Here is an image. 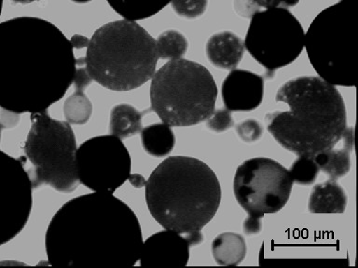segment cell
<instances>
[{
    "mask_svg": "<svg viewBox=\"0 0 358 268\" xmlns=\"http://www.w3.org/2000/svg\"><path fill=\"white\" fill-rule=\"evenodd\" d=\"M213 256L221 265H237L245 258L246 243L239 234L226 232L215 237L212 242Z\"/></svg>",
    "mask_w": 358,
    "mask_h": 268,
    "instance_id": "ac0fdd59",
    "label": "cell"
},
{
    "mask_svg": "<svg viewBox=\"0 0 358 268\" xmlns=\"http://www.w3.org/2000/svg\"><path fill=\"white\" fill-rule=\"evenodd\" d=\"M171 2L178 15L189 19L203 15L207 7V0H171Z\"/></svg>",
    "mask_w": 358,
    "mask_h": 268,
    "instance_id": "d4e9b609",
    "label": "cell"
},
{
    "mask_svg": "<svg viewBox=\"0 0 358 268\" xmlns=\"http://www.w3.org/2000/svg\"><path fill=\"white\" fill-rule=\"evenodd\" d=\"M117 14L129 21H138L155 15L171 0H106Z\"/></svg>",
    "mask_w": 358,
    "mask_h": 268,
    "instance_id": "44dd1931",
    "label": "cell"
},
{
    "mask_svg": "<svg viewBox=\"0 0 358 268\" xmlns=\"http://www.w3.org/2000/svg\"><path fill=\"white\" fill-rule=\"evenodd\" d=\"M89 42V38L80 35L73 36L71 40H70V43H71L73 49L77 50L88 47Z\"/></svg>",
    "mask_w": 358,
    "mask_h": 268,
    "instance_id": "1f68e13d",
    "label": "cell"
},
{
    "mask_svg": "<svg viewBox=\"0 0 358 268\" xmlns=\"http://www.w3.org/2000/svg\"><path fill=\"white\" fill-rule=\"evenodd\" d=\"M193 246L187 237L172 230L152 234L143 242L140 265L143 267H185Z\"/></svg>",
    "mask_w": 358,
    "mask_h": 268,
    "instance_id": "4fadbf2b",
    "label": "cell"
},
{
    "mask_svg": "<svg viewBox=\"0 0 358 268\" xmlns=\"http://www.w3.org/2000/svg\"><path fill=\"white\" fill-rule=\"evenodd\" d=\"M234 124V121L231 112L224 110V109L214 112L207 120V127L215 133H223V131L231 128Z\"/></svg>",
    "mask_w": 358,
    "mask_h": 268,
    "instance_id": "4316f807",
    "label": "cell"
},
{
    "mask_svg": "<svg viewBox=\"0 0 358 268\" xmlns=\"http://www.w3.org/2000/svg\"><path fill=\"white\" fill-rule=\"evenodd\" d=\"M2 128H4V127H3V126L1 124H0V139H1V131H2Z\"/></svg>",
    "mask_w": 358,
    "mask_h": 268,
    "instance_id": "8d00e7d4",
    "label": "cell"
},
{
    "mask_svg": "<svg viewBox=\"0 0 358 268\" xmlns=\"http://www.w3.org/2000/svg\"><path fill=\"white\" fill-rule=\"evenodd\" d=\"M13 3H20V4H29V3L39 1V0H10Z\"/></svg>",
    "mask_w": 358,
    "mask_h": 268,
    "instance_id": "836d02e7",
    "label": "cell"
},
{
    "mask_svg": "<svg viewBox=\"0 0 358 268\" xmlns=\"http://www.w3.org/2000/svg\"><path fill=\"white\" fill-rule=\"evenodd\" d=\"M290 110L266 116L274 139L296 156H313L331 149L347 130L345 103L334 85L321 77H301L287 81L276 94Z\"/></svg>",
    "mask_w": 358,
    "mask_h": 268,
    "instance_id": "277c9868",
    "label": "cell"
},
{
    "mask_svg": "<svg viewBox=\"0 0 358 268\" xmlns=\"http://www.w3.org/2000/svg\"><path fill=\"white\" fill-rule=\"evenodd\" d=\"M2 6H3V0H0V15H1V13H2Z\"/></svg>",
    "mask_w": 358,
    "mask_h": 268,
    "instance_id": "d590c367",
    "label": "cell"
},
{
    "mask_svg": "<svg viewBox=\"0 0 358 268\" xmlns=\"http://www.w3.org/2000/svg\"><path fill=\"white\" fill-rule=\"evenodd\" d=\"M264 80L246 70H232L221 86L224 105L229 111H252L262 105Z\"/></svg>",
    "mask_w": 358,
    "mask_h": 268,
    "instance_id": "5bb4252c",
    "label": "cell"
},
{
    "mask_svg": "<svg viewBox=\"0 0 358 268\" xmlns=\"http://www.w3.org/2000/svg\"><path fill=\"white\" fill-rule=\"evenodd\" d=\"M148 211L165 229L203 241L201 229L220 208V181L208 165L190 156H169L145 183Z\"/></svg>",
    "mask_w": 358,
    "mask_h": 268,
    "instance_id": "3957f363",
    "label": "cell"
},
{
    "mask_svg": "<svg viewBox=\"0 0 358 268\" xmlns=\"http://www.w3.org/2000/svg\"><path fill=\"white\" fill-rule=\"evenodd\" d=\"M343 147L322 151L313 156L319 170L326 173L330 180L343 177L351 169V154L354 147V128H347L343 138Z\"/></svg>",
    "mask_w": 358,
    "mask_h": 268,
    "instance_id": "2e32d148",
    "label": "cell"
},
{
    "mask_svg": "<svg viewBox=\"0 0 358 268\" xmlns=\"http://www.w3.org/2000/svg\"><path fill=\"white\" fill-rule=\"evenodd\" d=\"M217 87L206 67L178 59L153 75L151 109L165 124L189 127L208 119L215 112Z\"/></svg>",
    "mask_w": 358,
    "mask_h": 268,
    "instance_id": "8992f818",
    "label": "cell"
},
{
    "mask_svg": "<svg viewBox=\"0 0 358 268\" xmlns=\"http://www.w3.org/2000/svg\"><path fill=\"white\" fill-rule=\"evenodd\" d=\"M142 229L133 209L112 193L64 203L48 226V262L56 267H128L139 261Z\"/></svg>",
    "mask_w": 358,
    "mask_h": 268,
    "instance_id": "7a4b0ae2",
    "label": "cell"
},
{
    "mask_svg": "<svg viewBox=\"0 0 358 268\" xmlns=\"http://www.w3.org/2000/svg\"><path fill=\"white\" fill-rule=\"evenodd\" d=\"M245 44L242 39L231 32L215 34L206 45V54L215 66L221 69L236 68L242 60Z\"/></svg>",
    "mask_w": 358,
    "mask_h": 268,
    "instance_id": "9a60e30c",
    "label": "cell"
},
{
    "mask_svg": "<svg viewBox=\"0 0 358 268\" xmlns=\"http://www.w3.org/2000/svg\"><path fill=\"white\" fill-rule=\"evenodd\" d=\"M31 122L24 149L33 166L28 174L34 188L45 184L59 192L74 191L80 180L76 166L77 144L71 126L52 119L47 110L31 114Z\"/></svg>",
    "mask_w": 358,
    "mask_h": 268,
    "instance_id": "52a82bcc",
    "label": "cell"
},
{
    "mask_svg": "<svg viewBox=\"0 0 358 268\" xmlns=\"http://www.w3.org/2000/svg\"><path fill=\"white\" fill-rule=\"evenodd\" d=\"M74 49L52 22L18 17L0 24V107L13 114L46 111L66 94Z\"/></svg>",
    "mask_w": 358,
    "mask_h": 268,
    "instance_id": "6da1fadb",
    "label": "cell"
},
{
    "mask_svg": "<svg viewBox=\"0 0 358 268\" xmlns=\"http://www.w3.org/2000/svg\"><path fill=\"white\" fill-rule=\"evenodd\" d=\"M355 38L351 0H341L315 17L305 35L304 46L322 80L332 85L355 86L354 75L346 60Z\"/></svg>",
    "mask_w": 358,
    "mask_h": 268,
    "instance_id": "ba28073f",
    "label": "cell"
},
{
    "mask_svg": "<svg viewBox=\"0 0 358 268\" xmlns=\"http://www.w3.org/2000/svg\"><path fill=\"white\" fill-rule=\"evenodd\" d=\"M346 205V193L337 181L329 180L313 186L309 200L312 214H343Z\"/></svg>",
    "mask_w": 358,
    "mask_h": 268,
    "instance_id": "e0dca14e",
    "label": "cell"
},
{
    "mask_svg": "<svg viewBox=\"0 0 358 268\" xmlns=\"http://www.w3.org/2000/svg\"><path fill=\"white\" fill-rule=\"evenodd\" d=\"M236 131L243 142H253L262 136L263 128L257 120L248 119L237 126Z\"/></svg>",
    "mask_w": 358,
    "mask_h": 268,
    "instance_id": "484cf974",
    "label": "cell"
},
{
    "mask_svg": "<svg viewBox=\"0 0 358 268\" xmlns=\"http://www.w3.org/2000/svg\"><path fill=\"white\" fill-rule=\"evenodd\" d=\"M83 60L92 80L111 91H128L152 78L159 55L147 30L124 19L97 29Z\"/></svg>",
    "mask_w": 358,
    "mask_h": 268,
    "instance_id": "5b68a950",
    "label": "cell"
},
{
    "mask_svg": "<svg viewBox=\"0 0 358 268\" xmlns=\"http://www.w3.org/2000/svg\"><path fill=\"white\" fill-rule=\"evenodd\" d=\"M142 130V114L130 105H119L111 110L109 131L111 135L126 139Z\"/></svg>",
    "mask_w": 358,
    "mask_h": 268,
    "instance_id": "ffe728a7",
    "label": "cell"
},
{
    "mask_svg": "<svg viewBox=\"0 0 358 268\" xmlns=\"http://www.w3.org/2000/svg\"><path fill=\"white\" fill-rule=\"evenodd\" d=\"M92 77L87 71L83 58L76 59V72L73 84L78 91H83L87 86L92 83Z\"/></svg>",
    "mask_w": 358,
    "mask_h": 268,
    "instance_id": "83f0119b",
    "label": "cell"
},
{
    "mask_svg": "<svg viewBox=\"0 0 358 268\" xmlns=\"http://www.w3.org/2000/svg\"><path fill=\"white\" fill-rule=\"evenodd\" d=\"M234 8L239 15L246 18H252L259 8L254 0H234Z\"/></svg>",
    "mask_w": 358,
    "mask_h": 268,
    "instance_id": "f1b7e54d",
    "label": "cell"
},
{
    "mask_svg": "<svg viewBox=\"0 0 358 268\" xmlns=\"http://www.w3.org/2000/svg\"><path fill=\"white\" fill-rule=\"evenodd\" d=\"M299 20L285 8L257 11L251 18L245 47L270 74L293 63L304 47Z\"/></svg>",
    "mask_w": 358,
    "mask_h": 268,
    "instance_id": "9c48e42d",
    "label": "cell"
},
{
    "mask_svg": "<svg viewBox=\"0 0 358 268\" xmlns=\"http://www.w3.org/2000/svg\"><path fill=\"white\" fill-rule=\"evenodd\" d=\"M141 142L145 152L157 158H162L172 152L176 137L172 128L165 123H155L140 131Z\"/></svg>",
    "mask_w": 358,
    "mask_h": 268,
    "instance_id": "d6986e66",
    "label": "cell"
},
{
    "mask_svg": "<svg viewBox=\"0 0 358 268\" xmlns=\"http://www.w3.org/2000/svg\"><path fill=\"white\" fill-rule=\"evenodd\" d=\"M128 180L131 184V186L136 187V188H141V187L145 186V183H147L145 178L143 177L141 174H138V173H134V174H131V173Z\"/></svg>",
    "mask_w": 358,
    "mask_h": 268,
    "instance_id": "d6a6232c",
    "label": "cell"
},
{
    "mask_svg": "<svg viewBox=\"0 0 358 268\" xmlns=\"http://www.w3.org/2000/svg\"><path fill=\"white\" fill-rule=\"evenodd\" d=\"M319 167L313 156H301L291 166L289 172L293 181L301 186L315 183L319 173Z\"/></svg>",
    "mask_w": 358,
    "mask_h": 268,
    "instance_id": "cb8c5ba5",
    "label": "cell"
},
{
    "mask_svg": "<svg viewBox=\"0 0 358 268\" xmlns=\"http://www.w3.org/2000/svg\"><path fill=\"white\" fill-rule=\"evenodd\" d=\"M73 2L78 3V4H84V3H88L91 0H72Z\"/></svg>",
    "mask_w": 358,
    "mask_h": 268,
    "instance_id": "e575fe53",
    "label": "cell"
},
{
    "mask_svg": "<svg viewBox=\"0 0 358 268\" xmlns=\"http://www.w3.org/2000/svg\"><path fill=\"white\" fill-rule=\"evenodd\" d=\"M24 161L0 150V246L21 233L32 211L34 187Z\"/></svg>",
    "mask_w": 358,
    "mask_h": 268,
    "instance_id": "7c38bea8",
    "label": "cell"
},
{
    "mask_svg": "<svg viewBox=\"0 0 358 268\" xmlns=\"http://www.w3.org/2000/svg\"><path fill=\"white\" fill-rule=\"evenodd\" d=\"M289 170L267 158L248 159L235 173V198L248 215L276 214L287 203L293 186Z\"/></svg>",
    "mask_w": 358,
    "mask_h": 268,
    "instance_id": "30bf717a",
    "label": "cell"
},
{
    "mask_svg": "<svg viewBox=\"0 0 358 268\" xmlns=\"http://www.w3.org/2000/svg\"><path fill=\"white\" fill-rule=\"evenodd\" d=\"M262 217L256 215H248L243 223V232L246 234H259L262 231Z\"/></svg>",
    "mask_w": 358,
    "mask_h": 268,
    "instance_id": "4dcf8cb0",
    "label": "cell"
},
{
    "mask_svg": "<svg viewBox=\"0 0 358 268\" xmlns=\"http://www.w3.org/2000/svg\"><path fill=\"white\" fill-rule=\"evenodd\" d=\"M159 58L173 61L181 59L187 50V41L181 33L175 30L166 31L156 40Z\"/></svg>",
    "mask_w": 358,
    "mask_h": 268,
    "instance_id": "603a6c76",
    "label": "cell"
},
{
    "mask_svg": "<svg viewBox=\"0 0 358 268\" xmlns=\"http://www.w3.org/2000/svg\"><path fill=\"white\" fill-rule=\"evenodd\" d=\"M92 113V102L83 91L76 89L64 103V119L69 124H85L91 119Z\"/></svg>",
    "mask_w": 358,
    "mask_h": 268,
    "instance_id": "7402d4cb",
    "label": "cell"
},
{
    "mask_svg": "<svg viewBox=\"0 0 358 268\" xmlns=\"http://www.w3.org/2000/svg\"><path fill=\"white\" fill-rule=\"evenodd\" d=\"M259 7L267 8L293 7L298 4L299 0H254Z\"/></svg>",
    "mask_w": 358,
    "mask_h": 268,
    "instance_id": "f546056e",
    "label": "cell"
},
{
    "mask_svg": "<svg viewBox=\"0 0 358 268\" xmlns=\"http://www.w3.org/2000/svg\"><path fill=\"white\" fill-rule=\"evenodd\" d=\"M76 166L78 180L87 188L113 194L131 175V159L122 139L97 136L77 148Z\"/></svg>",
    "mask_w": 358,
    "mask_h": 268,
    "instance_id": "8fae6325",
    "label": "cell"
}]
</instances>
